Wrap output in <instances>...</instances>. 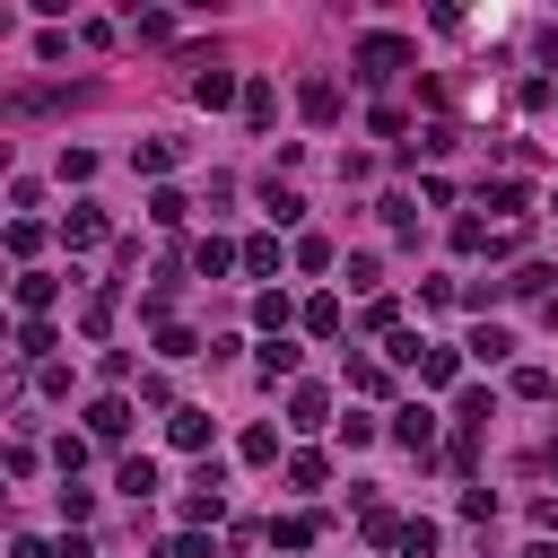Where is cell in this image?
I'll return each mask as SVG.
<instances>
[{
  "label": "cell",
  "instance_id": "6",
  "mask_svg": "<svg viewBox=\"0 0 558 558\" xmlns=\"http://www.w3.org/2000/svg\"><path fill=\"white\" fill-rule=\"evenodd\" d=\"M488 418H497V392H488V384H462V392H453V427H462V436H480Z\"/></svg>",
  "mask_w": 558,
  "mask_h": 558
},
{
  "label": "cell",
  "instance_id": "11",
  "mask_svg": "<svg viewBox=\"0 0 558 558\" xmlns=\"http://www.w3.org/2000/svg\"><path fill=\"white\" fill-rule=\"evenodd\" d=\"M357 532H366L375 549H401V514H392L384 497H366V506H357Z\"/></svg>",
  "mask_w": 558,
  "mask_h": 558
},
{
  "label": "cell",
  "instance_id": "25",
  "mask_svg": "<svg viewBox=\"0 0 558 558\" xmlns=\"http://www.w3.org/2000/svg\"><path fill=\"white\" fill-rule=\"evenodd\" d=\"M113 488H131V497H148V488H157V462H148V453H122V471H113Z\"/></svg>",
  "mask_w": 558,
  "mask_h": 558
},
{
  "label": "cell",
  "instance_id": "42",
  "mask_svg": "<svg viewBox=\"0 0 558 558\" xmlns=\"http://www.w3.org/2000/svg\"><path fill=\"white\" fill-rule=\"evenodd\" d=\"M9 558H61V549H44L35 532H17V541H9Z\"/></svg>",
  "mask_w": 558,
  "mask_h": 558
},
{
  "label": "cell",
  "instance_id": "28",
  "mask_svg": "<svg viewBox=\"0 0 558 558\" xmlns=\"http://www.w3.org/2000/svg\"><path fill=\"white\" fill-rule=\"evenodd\" d=\"M488 209H497V218H506V227H514V218H523V209H532V192H523V183H497V192H488Z\"/></svg>",
  "mask_w": 558,
  "mask_h": 558
},
{
  "label": "cell",
  "instance_id": "9",
  "mask_svg": "<svg viewBox=\"0 0 558 558\" xmlns=\"http://www.w3.org/2000/svg\"><path fill=\"white\" fill-rule=\"evenodd\" d=\"M52 296H61V279H52V270H17V314H26V323H44V305H52Z\"/></svg>",
  "mask_w": 558,
  "mask_h": 558
},
{
  "label": "cell",
  "instance_id": "16",
  "mask_svg": "<svg viewBox=\"0 0 558 558\" xmlns=\"http://www.w3.org/2000/svg\"><path fill=\"white\" fill-rule=\"evenodd\" d=\"M262 209H270L279 227H296V218H305V192H288V183L270 174V183H262Z\"/></svg>",
  "mask_w": 558,
  "mask_h": 558
},
{
  "label": "cell",
  "instance_id": "39",
  "mask_svg": "<svg viewBox=\"0 0 558 558\" xmlns=\"http://www.w3.org/2000/svg\"><path fill=\"white\" fill-rule=\"evenodd\" d=\"M375 279H384V262H375V253H349V288H366V296H375Z\"/></svg>",
  "mask_w": 558,
  "mask_h": 558
},
{
  "label": "cell",
  "instance_id": "10",
  "mask_svg": "<svg viewBox=\"0 0 558 558\" xmlns=\"http://www.w3.org/2000/svg\"><path fill=\"white\" fill-rule=\"evenodd\" d=\"M288 427H331V392L323 384H296L288 392Z\"/></svg>",
  "mask_w": 558,
  "mask_h": 558
},
{
  "label": "cell",
  "instance_id": "38",
  "mask_svg": "<svg viewBox=\"0 0 558 558\" xmlns=\"http://www.w3.org/2000/svg\"><path fill=\"white\" fill-rule=\"evenodd\" d=\"M296 270H331V244L323 235H296Z\"/></svg>",
  "mask_w": 558,
  "mask_h": 558
},
{
  "label": "cell",
  "instance_id": "26",
  "mask_svg": "<svg viewBox=\"0 0 558 558\" xmlns=\"http://www.w3.org/2000/svg\"><path fill=\"white\" fill-rule=\"evenodd\" d=\"M244 270L270 279V270H279V235H244Z\"/></svg>",
  "mask_w": 558,
  "mask_h": 558
},
{
  "label": "cell",
  "instance_id": "22",
  "mask_svg": "<svg viewBox=\"0 0 558 558\" xmlns=\"http://www.w3.org/2000/svg\"><path fill=\"white\" fill-rule=\"evenodd\" d=\"M506 296H541V305H549V296H558V288H549V262H523V270L506 279Z\"/></svg>",
  "mask_w": 558,
  "mask_h": 558
},
{
  "label": "cell",
  "instance_id": "41",
  "mask_svg": "<svg viewBox=\"0 0 558 558\" xmlns=\"http://www.w3.org/2000/svg\"><path fill=\"white\" fill-rule=\"evenodd\" d=\"M166 558H218V549H209L201 532H174V541H166Z\"/></svg>",
  "mask_w": 558,
  "mask_h": 558
},
{
  "label": "cell",
  "instance_id": "12",
  "mask_svg": "<svg viewBox=\"0 0 558 558\" xmlns=\"http://www.w3.org/2000/svg\"><path fill=\"white\" fill-rule=\"evenodd\" d=\"M61 244H70V253H96V244H105V209H70Z\"/></svg>",
  "mask_w": 558,
  "mask_h": 558
},
{
  "label": "cell",
  "instance_id": "4",
  "mask_svg": "<svg viewBox=\"0 0 558 558\" xmlns=\"http://www.w3.org/2000/svg\"><path fill=\"white\" fill-rule=\"evenodd\" d=\"M87 436H96V445H122V436H131V401H122V392L87 401Z\"/></svg>",
  "mask_w": 558,
  "mask_h": 558
},
{
  "label": "cell",
  "instance_id": "24",
  "mask_svg": "<svg viewBox=\"0 0 558 558\" xmlns=\"http://www.w3.org/2000/svg\"><path fill=\"white\" fill-rule=\"evenodd\" d=\"M514 401H558V375L549 366H514Z\"/></svg>",
  "mask_w": 558,
  "mask_h": 558
},
{
  "label": "cell",
  "instance_id": "18",
  "mask_svg": "<svg viewBox=\"0 0 558 558\" xmlns=\"http://www.w3.org/2000/svg\"><path fill=\"white\" fill-rule=\"evenodd\" d=\"M166 436H174L183 453H201V445H209V410H174V418H166Z\"/></svg>",
  "mask_w": 558,
  "mask_h": 558
},
{
  "label": "cell",
  "instance_id": "44",
  "mask_svg": "<svg viewBox=\"0 0 558 558\" xmlns=\"http://www.w3.org/2000/svg\"><path fill=\"white\" fill-rule=\"evenodd\" d=\"M523 558H558V541H532V549H523Z\"/></svg>",
  "mask_w": 558,
  "mask_h": 558
},
{
  "label": "cell",
  "instance_id": "33",
  "mask_svg": "<svg viewBox=\"0 0 558 558\" xmlns=\"http://www.w3.org/2000/svg\"><path fill=\"white\" fill-rule=\"evenodd\" d=\"M78 331H87V340H105V331H113V296H87V314H78Z\"/></svg>",
  "mask_w": 558,
  "mask_h": 558
},
{
  "label": "cell",
  "instance_id": "43",
  "mask_svg": "<svg viewBox=\"0 0 558 558\" xmlns=\"http://www.w3.org/2000/svg\"><path fill=\"white\" fill-rule=\"evenodd\" d=\"M532 523H541V541H549V532H558V497H541V506H532Z\"/></svg>",
  "mask_w": 558,
  "mask_h": 558
},
{
  "label": "cell",
  "instance_id": "37",
  "mask_svg": "<svg viewBox=\"0 0 558 558\" xmlns=\"http://www.w3.org/2000/svg\"><path fill=\"white\" fill-rule=\"evenodd\" d=\"M96 174V148H61V183H87Z\"/></svg>",
  "mask_w": 558,
  "mask_h": 558
},
{
  "label": "cell",
  "instance_id": "17",
  "mask_svg": "<svg viewBox=\"0 0 558 558\" xmlns=\"http://www.w3.org/2000/svg\"><path fill=\"white\" fill-rule=\"evenodd\" d=\"M462 349H471V357H488V366H497V357H514V331H506V323H480V331H471V340H462Z\"/></svg>",
  "mask_w": 558,
  "mask_h": 558
},
{
  "label": "cell",
  "instance_id": "20",
  "mask_svg": "<svg viewBox=\"0 0 558 558\" xmlns=\"http://www.w3.org/2000/svg\"><path fill=\"white\" fill-rule=\"evenodd\" d=\"M270 113H279V96H270V78H244V122H253V131H270Z\"/></svg>",
  "mask_w": 558,
  "mask_h": 558
},
{
  "label": "cell",
  "instance_id": "14",
  "mask_svg": "<svg viewBox=\"0 0 558 558\" xmlns=\"http://www.w3.org/2000/svg\"><path fill=\"white\" fill-rule=\"evenodd\" d=\"M270 541H279V549H314V541H323V514H279Z\"/></svg>",
  "mask_w": 558,
  "mask_h": 558
},
{
  "label": "cell",
  "instance_id": "34",
  "mask_svg": "<svg viewBox=\"0 0 558 558\" xmlns=\"http://www.w3.org/2000/svg\"><path fill=\"white\" fill-rule=\"evenodd\" d=\"M17 357H52V323H17Z\"/></svg>",
  "mask_w": 558,
  "mask_h": 558
},
{
  "label": "cell",
  "instance_id": "36",
  "mask_svg": "<svg viewBox=\"0 0 558 558\" xmlns=\"http://www.w3.org/2000/svg\"><path fill=\"white\" fill-rule=\"evenodd\" d=\"M87 514H96V497H87V488H70V480H61V523H70V532H78V523H87Z\"/></svg>",
  "mask_w": 558,
  "mask_h": 558
},
{
  "label": "cell",
  "instance_id": "30",
  "mask_svg": "<svg viewBox=\"0 0 558 558\" xmlns=\"http://www.w3.org/2000/svg\"><path fill=\"white\" fill-rule=\"evenodd\" d=\"M349 392H366V401H375V392H392V375H384L375 357H357V366H349Z\"/></svg>",
  "mask_w": 558,
  "mask_h": 558
},
{
  "label": "cell",
  "instance_id": "29",
  "mask_svg": "<svg viewBox=\"0 0 558 558\" xmlns=\"http://www.w3.org/2000/svg\"><path fill=\"white\" fill-rule=\"evenodd\" d=\"M9 253L35 262V253H44V227H35V218H9Z\"/></svg>",
  "mask_w": 558,
  "mask_h": 558
},
{
  "label": "cell",
  "instance_id": "5",
  "mask_svg": "<svg viewBox=\"0 0 558 558\" xmlns=\"http://www.w3.org/2000/svg\"><path fill=\"white\" fill-rule=\"evenodd\" d=\"M392 436H401L410 453H436V410H427V401H401V410H392Z\"/></svg>",
  "mask_w": 558,
  "mask_h": 558
},
{
  "label": "cell",
  "instance_id": "19",
  "mask_svg": "<svg viewBox=\"0 0 558 558\" xmlns=\"http://www.w3.org/2000/svg\"><path fill=\"white\" fill-rule=\"evenodd\" d=\"M235 453H244V462H279V427H270V418H253V427L235 436Z\"/></svg>",
  "mask_w": 558,
  "mask_h": 558
},
{
  "label": "cell",
  "instance_id": "40",
  "mask_svg": "<svg viewBox=\"0 0 558 558\" xmlns=\"http://www.w3.org/2000/svg\"><path fill=\"white\" fill-rule=\"evenodd\" d=\"M262 375H270V384H279V375H296V349H288V340H270V349H262Z\"/></svg>",
  "mask_w": 558,
  "mask_h": 558
},
{
  "label": "cell",
  "instance_id": "7",
  "mask_svg": "<svg viewBox=\"0 0 558 558\" xmlns=\"http://www.w3.org/2000/svg\"><path fill=\"white\" fill-rule=\"evenodd\" d=\"M296 113L305 122H340V78H305L296 87Z\"/></svg>",
  "mask_w": 558,
  "mask_h": 558
},
{
  "label": "cell",
  "instance_id": "13",
  "mask_svg": "<svg viewBox=\"0 0 558 558\" xmlns=\"http://www.w3.org/2000/svg\"><path fill=\"white\" fill-rule=\"evenodd\" d=\"M253 323H262L270 340H288V323H296V305H288L279 288H262V296H253Z\"/></svg>",
  "mask_w": 558,
  "mask_h": 558
},
{
  "label": "cell",
  "instance_id": "32",
  "mask_svg": "<svg viewBox=\"0 0 558 558\" xmlns=\"http://www.w3.org/2000/svg\"><path fill=\"white\" fill-rule=\"evenodd\" d=\"M436 541H445L436 523H401V558H436Z\"/></svg>",
  "mask_w": 558,
  "mask_h": 558
},
{
  "label": "cell",
  "instance_id": "15",
  "mask_svg": "<svg viewBox=\"0 0 558 558\" xmlns=\"http://www.w3.org/2000/svg\"><path fill=\"white\" fill-rule=\"evenodd\" d=\"M174 157H183V140H140V148H131V174H166Z\"/></svg>",
  "mask_w": 558,
  "mask_h": 558
},
{
  "label": "cell",
  "instance_id": "27",
  "mask_svg": "<svg viewBox=\"0 0 558 558\" xmlns=\"http://www.w3.org/2000/svg\"><path fill=\"white\" fill-rule=\"evenodd\" d=\"M305 331L331 340V331H340V296H305Z\"/></svg>",
  "mask_w": 558,
  "mask_h": 558
},
{
  "label": "cell",
  "instance_id": "8",
  "mask_svg": "<svg viewBox=\"0 0 558 558\" xmlns=\"http://www.w3.org/2000/svg\"><path fill=\"white\" fill-rule=\"evenodd\" d=\"M235 262H244V244H227V235H201V244H192V270H201V279H227Z\"/></svg>",
  "mask_w": 558,
  "mask_h": 558
},
{
  "label": "cell",
  "instance_id": "31",
  "mask_svg": "<svg viewBox=\"0 0 558 558\" xmlns=\"http://www.w3.org/2000/svg\"><path fill=\"white\" fill-rule=\"evenodd\" d=\"M288 480H296V488H323L331 462H323V453H288Z\"/></svg>",
  "mask_w": 558,
  "mask_h": 558
},
{
  "label": "cell",
  "instance_id": "2",
  "mask_svg": "<svg viewBox=\"0 0 558 558\" xmlns=\"http://www.w3.org/2000/svg\"><path fill=\"white\" fill-rule=\"evenodd\" d=\"M174 514H183V532H201V523H218V514H227V471H218V462H201Z\"/></svg>",
  "mask_w": 558,
  "mask_h": 558
},
{
  "label": "cell",
  "instance_id": "23",
  "mask_svg": "<svg viewBox=\"0 0 558 558\" xmlns=\"http://www.w3.org/2000/svg\"><path fill=\"white\" fill-rule=\"evenodd\" d=\"M462 375V349H418V384H453Z\"/></svg>",
  "mask_w": 558,
  "mask_h": 558
},
{
  "label": "cell",
  "instance_id": "1",
  "mask_svg": "<svg viewBox=\"0 0 558 558\" xmlns=\"http://www.w3.org/2000/svg\"><path fill=\"white\" fill-rule=\"evenodd\" d=\"M410 61H418V44H410V35H384V26H375V35H357V44H349V70H357V78H366V87H384V78H401V70H410Z\"/></svg>",
  "mask_w": 558,
  "mask_h": 558
},
{
  "label": "cell",
  "instance_id": "21",
  "mask_svg": "<svg viewBox=\"0 0 558 558\" xmlns=\"http://www.w3.org/2000/svg\"><path fill=\"white\" fill-rule=\"evenodd\" d=\"M148 218H157V227H183V218H192V201H183L174 183H157V192H148Z\"/></svg>",
  "mask_w": 558,
  "mask_h": 558
},
{
  "label": "cell",
  "instance_id": "35",
  "mask_svg": "<svg viewBox=\"0 0 558 558\" xmlns=\"http://www.w3.org/2000/svg\"><path fill=\"white\" fill-rule=\"evenodd\" d=\"M157 357H201V340H192L183 323H166V331H157Z\"/></svg>",
  "mask_w": 558,
  "mask_h": 558
},
{
  "label": "cell",
  "instance_id": "3",
  "mask_svg": "<svg viewBox=\"0 0 558 558\" xmlns=\"http://www.w3.org/2000/svg\"><path fill=\"white\" fill-rule=\"evenodd\" d=\"M192 105L227 113V105H244V78H235V70H218V61H201V70H192Z\"/></svg>",
  "mask_w": 558,
  "mask_h": 558
}]
</instances>
